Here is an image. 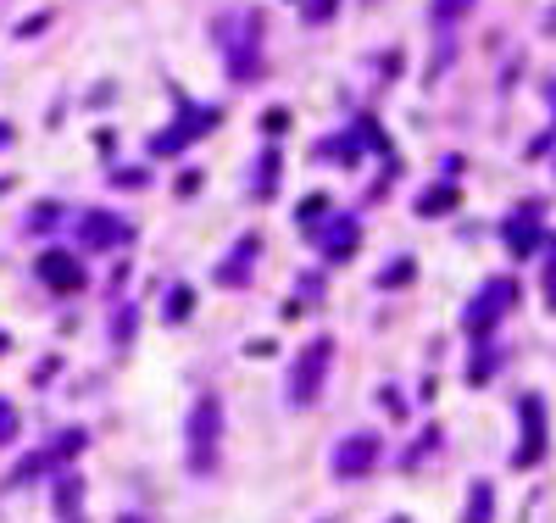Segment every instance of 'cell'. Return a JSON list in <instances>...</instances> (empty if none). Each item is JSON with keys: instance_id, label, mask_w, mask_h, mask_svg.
<instances>
[{"instance_id": "obj_1", "label": "cell", "mask_w": 556, "mask_h": 523, "mask_svg": "<svg viewBox=\"0 0 556 523\" xmlns=\"http://www.w3.org/2000/svg\"><path fill=\"white\" fill-rule=\"evenodd\" d=\"M217 435H223V407L201 396L189 412V473H206L217 463Z\"/></svg>"}, {"instance_id": "obj_2", "label": "cell", "mask_w": 556, "mask_h": 523, "mask_svg": "<svg viewBox=\"0 0 556 523\" xmlns=\"http://www.w3.org/2000/svg\"><path fill=\"white\" fill-rule=\"evenodd\" d=\"M512 301H517V284H512V279H489V289L468 307V335H473V340H484V335H489V323H496Z\"/></svg>"}, {"instance_id": "obj_3", "label": "cell", "mask_w": 556, "mask_h": 523, "mask_svg": "<svg viewBox=\"0 0 556 523\" xmlns=\"http://www.w3.org/2000/svg\"><path fill=\"white\" fill-rule=\"evenodd\" d=\"M34 273H40V279L56 289V296H73V289H84V268H78V256H73V251H61V245L40 251Z\"/></svg>"}, {"instance_id": "obj_4", "label": "cell", "mask_w": 556, "mask_h": 523, "mask_svg": "<svg viewBox=\"0 0 556 523\" xmlns=\"http://www.w3.org/2000/svg\"><path fill=\"white\" fill-rule=\"evenodd\" d=\"M334 356V340H312V351L296 362V379H289V401H317L323 390V368H329Z\"/></svg>"}, {"instance_id": "obj_5", "label": "cell", "mask_w": 556, "mask_h": 523, "mask_svg": "<svg viewBox=\"0 0 556 523\" xmlns=\"http://www.w3.org/2000/svg\"><path fill=\"white\" fill-rule=\"evenodd\" d=\"M128 234H134V228H128L123 217H112V212H84V217H78V240L95 245V251H112V245L128 240Z\"/></svg>"}, {"instance_id": "obj_6", "label": "cell", "mask_w": 556, "mask_h": 523, "mask_svg": "<svg viewBox=\"0 0 556 523\" xmlns=\"http://www.w3.org/2000/svg\"><path fill=\"white\" fill-rule=\"evenodd\" d=\"M373 463H378V440H373V435H351V440L334 451V468H340V473H351V479H356V473H368Z\"/></svg>"}, {"instance_id": "obj_7", "label": "cell", "mask_w": 556, "mask_h": 523, "mask_svg": "<svg viewBox=\"0 0 556 523\" xmlns=\"http://www.w3.org/2000/svg\"><path fill=\"white\" fill-rule=\"evenodd\" d=\"M523 423H529V440L517 445V468H534L540 451H545V417H540V396L523 401Z\"/></svg>"}, {"instance_id": "obj_8", "label": "cell", "mask_w": 556, "mask_h": 523, "mask_svg": "<svg viewBox=\"0 0 556 523\" xmlns=\"http://www.w3.org/2000/svg\"><path fill=\"white\" fill-rule=\"evenodd\" d=\"M323 251H329V256H351V251H356V223H351V217L334 223L329 234H323Z\"/></svg>"}, {"instance_id": "obj_9", "label": "cell", "mask_w": 556, "mask_h": 523, "mask_svg": "<svg viewBox=\"0 0 556 523\" xmlns=\"http://www.w3.org/2000/svg\"><path fill=\"white\" fill-rule=\"evenodd\" d=\"M506 234H512V240H506V245H512V256H529V251L540 245V234H534V228H529V223H523V217H517V223L506 228Z\"/></svg>"}, {"instance_id": "obj_10", "label": "cell", "mask_w": 556, "mask_h": 523, "mask_svg": "<svg viewBox=\"0 0 556 523\" xmlns=\"http://www.w3.org/2000/svg\"><path fill=\"white\" fill-rule=\"evenodd\" d=\"M451 206H456V189H451V184H445V189H429V195H423V201H417V212H423V217H434V212H451Z\"/></svg>"}, {"instance_id": "obj_11", "label": "cell", "mask_w": 556, "mask_h": 523, "mask_svg": "<svg viewBox=\"0 0 556 523\" xmlns=\"http://www.w3.org/2000/svg\"><path fill=\"white\" fill-rule=\"evenodd\" d=\"M56 512H61V518L78 512V479H61V490H56Z\"/></svg>"}, {"instance_id": "obj_12", "label": "cell", "mask_w": 556, "mask_h": 523, "mask_svg": "<svg viewBox=\"0 0 556 523\" xmlns=\"http://www.w3.org/2000/svg\"><path fill=\"white\" fill-rule=\"evenodd\" d=\"M468 523H489V484H473V512Z\"/></svg>"}, {"instance_id": "obj_13", "label": "cell", "mask_w": 556, "mask_h": 523, "mask_svg": "<svg viewBox=\"0 0 556 523\" xmlns=\"http://www.w3.org/2000/svg\"><path fill=\"white\" fill-rule=\"evenodd\" d=\"M401 279H412V262H396V268H384V289H401Z\"/></svg>"}, {"instance_id": "obj_14", "label": "cell", "mask_w": 556, "mask_h": 523, "mask_svg": "<svg viewBox=\"0 0 556 523\" xmlns=\"http://www.w3.org/2000/svg\"><path fill=\"white\" fill-rule=\"evenodd\" d=\"M12 435H17V412L0 401V440H12Z\"/></svg>"}, {"instance_id": "obj_15", "label": "cell", "mask_w": 556, "mask_h": 523, "mask_svg": "<svg viewBox=\"0 0 556 523\" xmlns=\"http://www.w3.org/2000/svg\"><path fill=\"white\" fill-rule=\"evenodd\" d=\"M189 312V289H173V296H168V317H184Z\"/></svg>"}, {"instance_id": "obj_16", "label": "cell", "mask_w": 556, "mask_h": 523, "mask_svg": "<svg viewBox=\"0 0 556 523\" xmlns=\"http://www.w3.org/2000/svg\"><path fill=\"white\" fill-rule=\"evenodd\" d=\"M462 6H468V0H440V6H434V17H440V23H451V17L462 12Z\"/></svg>"}, {"instance_id": "obj_17", "label": "cell", "mask_w": 556, "mask_h": 523, "mask_svg": "<svg viewBox=\"0 0 556 523\" xmlns=\"http://www.w3.org/2000/svg\"><path fill=\"white\" fill-rule=\"evenodd\" d=\"M117 523H145V518H140V512H123V518H117Z\"/></svg>"}, {"instance_id": "obj_18", "label": "cell", "mask_w": 556, "mask_h": 523, "mask_svg": "<svg viewBox=\"0 0 556 523\" xmlns=\"http://www.w3.org/2000/svg\"><path fill=\"white\" fill-rule=\"evenodd\" d=\"M0 140H6V128H0Z\"/></svg>"}]
</instances>
